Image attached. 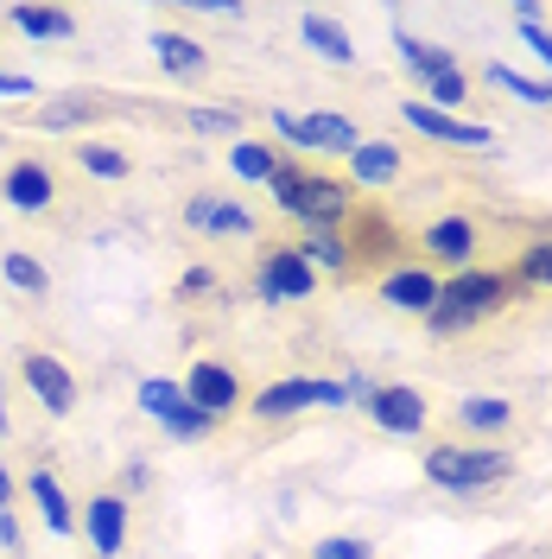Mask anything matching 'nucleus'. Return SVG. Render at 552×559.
Returning a JSON list of instances; mask_svg holds the SVG:
<instances>
[{
  "label": "nucleus",
  "mask_w": 552,
  "mask_h": 559,
  "mask_svg": "<svg viewBox=\"0 0 552 559\" xmlns=\"http://www.w3.org/2000/svg\"><path fill=\"white\" fill-rule=\"evenodd\" d=\"M274 198L286 216H299L311 236H337L349 223V185L344 178H324V173H299V166H274Z\"/></svg>",
  "instance_id": "f257e3e1"
},
{
  "label": "nucleus",
  "mask_w": 552,
  "mask_h": 559,
  "mask_svg": "<svg viewBox=\"0 0 552 559\" xmlns=\"http://www.w3.org/2000/svg\"><path fill=\"white\" fill-rule=\"evenodd\" d=\"M527 286H520L515 274H477V267H464V274L451 280V286H439V306H432V331L439 337H457V331H470L477 318H489L495 306H508V299H520Z\"/></svg>",
  "instance_id": "f03ea898"
},
{
  "label": "nucleus",
  "mask_w": 552,
  "mask_h": 559,
  "mask_svg": "<svg viewBox=\"0 0 552 559\" xmlns=\"http://www.w3.org/2000/svg\"><path fill=\"white\" fill-rule=\"evenodd\" d=\"M515 471V457L495 445H432L425 452V477L439 489H489Z\"/></svg>",
  "instance_id": "7ed1b4c3"
},
{
  "label": "nucleus",
  "mask_w": 552,
  "mask_h": 559,
  "mask_svg": "<svg viewBox=\"0 0 552 559\" xmlns=\"http://www.w3.org/2000/svg\"><path fill=\"white\" fill-rule=\"evenodd\" d=\"M349 274H369V267H387V261H400L407 254V242H400V229L387 223V216H375V210H356L349 216Z\"/></svg>",
  "instance_id": "20e7f679"
},
{
  "label": "nucleus",
  "mask_w": 552,
  "mask_h": 559,
  "mask_svg": "<svg viewBox=\"0 0 552 559\" xmlns=\"http://www.w3.org/2000/svg\"><path fill=\"white\" fill-rule=\"evenodd\" d=\"M140 407L159 419L172 439H204L209 426H216L204 407H191V394H184L178 382H140Z\"/></svg>",
  "instance_id": "39448f33"
},
{
  "label": "nucleus",
  "mask_w": 552,
  "mask_h": 559,
  "mask_svg": "<svg viewBox=\"0 0 552 559\" xmlns=\"http://www.w3.org/2000/svg\"><path fill=\"white\" fill-rule=\"evenodd\" d=\"M254 286H261V299H274V306H286V299H311L317 267H311L299 248H274V254L254 267Z\"/></svg>",
  "instance_id": "423d86ee"
},
{
  "label": "nucleus",
  "mask_w": 552,
  "mask_h": 559,
  "mask_svg": "<svg viewBox=\"0 0 552 559\" xmlns=\"http://www.w3.org/2000/svg\"><path fill=\"white\" fill-rule=\"evenodd\" d=\"M349 388L344 382H274L267 394H254V414L279 419V414H299V407H337Z\"/></svg>",
  "instance_id": "0eeeda50"
},
{
  "label": "nucleus",
  "mask_w": 552,
  "mask_h": 559,
  "mask_svg": "<svg viewBox=\"0 0 552 559\" xmlns=\"http://www.w3.org/2000/svg\"><path fill=\"white\" fill-rule=\"evenodd\" d=\"M274 128L286 140H299V146H324V153H356L362 140H356V128H349L344 115H274Z\"/></svg>",
  "instance_id": "6e6552de"
},
{
  "label": "nucleus",
  "mask_w": 552,
  "mask_h": 559,
  "mask_svg": "<svg viewBox=\"0 0 552 559\" xmlns=\"http://www.w3.org/2000/svg\"><path fill=\"white\" fill-rule=\"evenodd\" d=\"M128 103L115 96H96V90H76V96H51L45 108H33V128H83V121H103V115H121Z\"/></svg>",
  "instance_id": "1a4fd4ad"
},
{
  "label": "nucleus",
  "mask_w": 552,
  "mask_h": 559,
  "mask_svg": "<svg viewBox=\"0 0 552 559\" xmlns=\"http://www.w3.org/2000/svg\"><path fill=\"white\" fill-rule=\"evenodd\" d=\"M369 419L381 432H419L425 426V401H419V388H375L369 394Z\"/></svg>",
  "instance_id": "9d476101"
},
{
  "label": "nucleus",
  "mask_w": 552,
  "mask_h": 559,
  "mask_svg": "<svg viewBox=\"0 0 552 559\" xmlns=\"http://www.w3.org/2000/svg\"><path fill=\"white\" fill-rule=\"evenodd\" d=\"M26 382H33V394L51 407V414H70V407H76V382H70V369L58 362V356L33 349V356H26Z\"/></svg>",
  "instance_id": "9b49d317"
},
{
  "label": "nucleus",
  "mask_w": 552,
  "mask_h": 559,
  "mask_svg": "<svg viewBox=\"0 0 552 559\" xmlns=\"http://www.w3.org/2000/svg\"><path fill=\"white\" fill-rule=\"evenodd\" d=\"M184 394H191V407H204L209 419L229 414V407L242 401V388H236V376H229L223 362H197V369H191V382H184Z\"/></svg>",
  "instance_id": "f8f14e48"
},
{
  "label": "nucleus",
  "mask_w": 552,
  "mask_h": 559,
  "mask_svg": "<svg viewBox=\"0 0 552 559\" xmlns=\"http://www.w3.org/2000/svg\"><path fill=\"white\" fill-rule=\"evenodd\" d=\"M407 121H413L419 134H432V140H457V146H489V128H477V121H457V115H445V108L407 103Z\"/></svg>",
  "instance_id": "ddd939ff"
},
{
  "label": "nucleus",
  "mask_w": 552,
  "mask_h": 559,
  "mask_svg": "<svg viewBox=\"0 0 552 559\" xmlns=\"http://www.w3.org/2000/svg\"><path fill=\"white\" fill-rule=\"evenodd\" d=\"M191 229H216V236H254V216H248L242 204H223L216 191H204V198H191Z\"/></svg>",
  "instance_id": "4468645a"
},
{
  "label": "nucleus",
  "mask_w": 552,
  "mask_h": 559,
  "mask_svg": "<svg viewBox=\"0 0 552 559\" xmlns=\"http://www.w3.org/2000/svg\"><path fill=\"white\" fill-rule=\"evenodd\" d=\"M419 242H425V254H432V261H451V267H464V261L477 254V229H470L464 216H445V223H432Z\"/></svg>",
  "instance_id": "2eb2a0df"
},
{
  "label": "nucleus",
  "mask_w": 552,
  "mask_h": 559,
  "mask_svg": "<svg viewBox=\"0 0 552 559\" xmlns=\"http://www.w3.org/2000/svg\"><path fill=\"white\" fill-rule=\"evenodd\" d=\"M381 299H387V306H400V312H432V306H439V280L419 274V267H400V274H387Z\"/></svg>",
  "instance_id": "dca6fc26"
},
{
  "label": "nucleus",
  "mask_w": 552,
  "mask_h": 559,
  "mask_svg": "<svg viewBox=\"0 0 552 559\" xmlns=\"http://www.w3.org/2000/svg\"><path fill=\"white\" fill-rule=\"evenodd\" d=\"M89 540H96V554H121V540H128V502L121 496H96L89 502Z\"/></svg>",
  "instance_id": "f3484780"
},
{
  "label": "nucleus",
  "mask_w": 552,
  "mask_h": 559,
  "mask_svg": "<svg viewBox=\"0 0 552 559\" xmlns=\"http://www.w3.org/2000/svg\"><path fill=\"white\" fill-rule=\"evenodd\" d=\"M394 45H400V64L425 76V90H432V83H445V76H457V58H451V51H439V45H425V38L394 33Z\"/></svg>",
  "instance_id": "a211bd4d"
},
{
  "label": "nucleus",
  "mask_w": 552,
  "mask_h": 559,
  "mask_svg": "<svg viewBox=\"0 0 552 559\" xmlns=\"http://www.w3.org/2000/svg\"><path fill=\"white\" fill-rule=\"evenodd\" d=\"M299 38H305L311 51H324L331 64H356V45H349V33L337 26V20H324V13H305V26H299Z\"/></svg>",
  "instance_id": "6ab92c4d"
},
{
  "label": "nucleus",
  "mask_w": 552,
  "mask_h": 559,
  "mask_svg": "<svg viewBox=\"0 0 552 559\" xmlns=\"http://www.w3.org/2000/svg\"><path fill=\"white\" fill-rule=\"evenodd\" d=\"M349 166L362 185H387V178H400V146H387V140H362L356 153H349Z\"/></svg>",
  "instance_id": "aec40b11"
},
{
  "label": "nucleus",
  "mask_w": 552,
  "mask_h": 559,
  "mask_svg": "<svg viewBox=\"0 0 552 559\" xmlns=\"http://www.w3.org/2000/svg\"><path fill=\"white\" fill-rule=\"evenodd\" d=\"M7 198H13L20 210H45V204H51V173L33 166V159H26V166H13V173H7Z\"/></svg>",
  "instance_id": "412c9836"
},
{
  "label": "nucleus",
  "mask_w": 552,
  "mask_h": 559,
  "mask_svg": "<svg viewBox=\"0 0 552 559\" xmlns=\"http://www.w3.org/2000/svg\"><path fill=\"white\" fill-rule=\"evenodd\" d=\"M26 489H33V502H38V515H45V527H51V534H70V527H76V515H70V496L58 489V477H45V471H38Z\"/></svg>",
  "instance_id": "4be33fe9"
},
{
  "label": "nucleus",
  "mask_w": 552,
  "mask_h": 559,
  "mask_svg": "<svg viewBox=\"0 0 552 559\" xmlns=\"http://www.w3.org/2000/svg\"><path fill=\"white\" fill-rule=\"evenodd\" d=\"M153 51H159V64L172 70V76H197V70H204V45H191L184 33H159Z\"/></svg>",
  "instance_id": "5701e85b"
},
{
  "label": "nucleus",
  "mask_w": 552,
  "mask_h": 559,
  "mask_svg": "<svg viewBox=\"0 0 552 559\" xmlns=\"http://www.w3.org/2000/svg\"><path fill=\"white\" fill-rule=\"evenodd\" d=\"M13 26L33 33V38H70L76 33V20H70L64 7H51V13H45V7H13Z\"/></svg>",
  "instance_id": "b1692460"
},
{
  "label": "nucleus",
  "mask_w": 552,
  "mask_h": 559,
  "mask_svg": "<svg viewBox=\"0 0 552 559\" xmlns=\"http://www.w3.org/2000/svg\"><path fill=\"white\" fill-rule=\"evenodd\" d=\"M508 401H495V394H477V401H457V426H470V432H495V426H508Z\"/></svg>",
  "instance_id": "393cba45"
},
{
  "label": "nucleus",
  "mask_w": 552,
  "mask_h": 559,
  "mask_svg": "<svg viewBox=\"0 0 552 559\" xmlns=\"http://www.w3.org/2000/svg\"><path fill=\"white\" fill-rule=\"evenodd\" d=\"M305 254L311 267H337V274H349V248H344V236H305Z\"/></svg>",
  "instance_id": "a878e982"
},
{
  "label": "nucleus",
  "mask_w": 552,
  "mask_h": 559,
  "mask_svg": "<svg viewBox=\"0 0 552 559\" xmlns=\"http://www.w3.org/2000/svg\"><path fill=\"white\" fill-rule=\"evenodd\" d=\"M229 159H236V173H242V178H274V166H279L274 146H261V140H242Z\"/></svg>",
  "instance_id": "bb28decb"
},
{
  "label": "nucleus",
  "mask_w": 552,
  "mask_h": 559,
  "mask_svg": "<svg viewBox=\"0 0 552 559\" xmlns=\"http://www.w3.org/2000/svg\"><path fill=\"white\" fill-rule=\"evenodd\" d=\"M489 76L508 90V96H520V103H552V83H527L520 70H508V64H489Z\"/></svg>",
  "instance_id": "cd10ccee"
},
{
  "label": "nucleus",
  "mask_w": 552,
  "mask_h": 559,
  "mask_svg": "<svg viewBox=\"0 0 552 559\" xmlns=\"http://www.w3.org/2000/svg\"><path fill=\"white\" fill-rule=\"evenodd\" d=\"M520 286H552V242H533L527 254H520V267H515Z\"/></svg>",
  "instance_id": "c85d7f7f"
},
{
  "label": "nucleus",
  "mask_w": 552,
  "mask_h": 559,
  "mask_svg": "<svg viewBox=\"0 0 552 559\" xmlns=\"http://www.w3.org/2000/svg\"><path fill=\"white\" fill-rule=\"evenodd\" d=\"M0 267H7V280H13L20 293H45V286H51V280H45V267H38L33 254H7Z\"/></svg>",
  "instance_id": "c756f323"
},
{
  "label": "nucleus",
  "mask_w": 552,
  "mask_h": 559,
  "mask_svg": "<svg viewBox=\"0 0 552 559\" xmlns=\"http://www.w3.org/2000/svg\"><path fill=\"white\" fill-rule=\"evenodd\" d=\"M311 559H375V547L369 540H349V534H331V540L311 547Z\"/></svg>",
  "instance_id": "7c9ffc66"
},
{
  "label": "nucleus",
  "mask_w": 552,
  "mask_h": 559,
  "mask_svg": "<svg viewBox=\"0 0 552 559\" xmlns=\"http://www.w3.org/2000/svg\"><path fill=\"white\" fill-rule=\"evenodd\" d=\"M76 159H83L89 173H103V178H128V159H121L115 146H76Z\"/></svg>",
  "instance_id": "2f4dec72"
},
{
  "label": "nucleus",
  "mask_w": 552,
  "mask_h": 559,
  "mask_svg": "<svg viewBox=\"0 0 552 559\" xmlns=\"http://www.w3.org/2000/svg\"><path fill=\"white\" fill-rule=\"evenodd\" d=\"M520 33H527V45H533V51L552 64V33H547V26H540V20H520Z\"/></svg>",
  "instance_id": "473e14b6"
},
{
  "label": "nucleus",
  "mask_w": 552,
  "mask_h": 559,
  "mask_svg": "<svg viewBox=\"0 0 552 559\" xmlns=\"http://www.w3.org/2000/svg\"><path fill=\"white\" fill-rule=\"evenodd\" d=\"M191 128H204V134H223V128H236V121H229L223 108H197V115H191Z\"/></svg>",
  "instance_id": "72a5a7b5"
},
{
  "label": "nucleus",
  "mask_w": 552,
  "mask_h": 559,
  "mask_svg": "<svg viewBox=\"0 0 552 559\" xmlns=\"http://www.w3.org/2000/svg\"><path fill=\"white\" fill-rule=\"evenodd\" d=\"M432 96H439V103H464V70H457V76H445V83H432Z\"/></svg>",
  "instance_id": "f704fd0d"
},
{
  "label": "nucleus",
  "mask_w": 552,
  "mask_h": 559,
  "mask_svg": "<svg viewBox=\"0 0 552 559\" xmlns=\"http://www.w3.org/2000/svg\"><path fill=\"white\" fill-rule=\"evenodd\" d=\"M0 432H7V382H0Z\"/></svg>",
  "instance_id": "c9c22d12"
},
{
  "label": "nucleus",
  "mask_w": 552,
  "mask_h": 559,
  "mask_svg": "<svg viewBox=\"0 0 552 559\" xmlns=\"http://www.w3.org/2000/svg\"><path fill=\"white\" fill-rule=\"evenodd\" d=\"M7 496H13V477H7V471H0V502H7Z\"/></svg>",
  "instance_id": "e433bc0d"
}]
</instances>
